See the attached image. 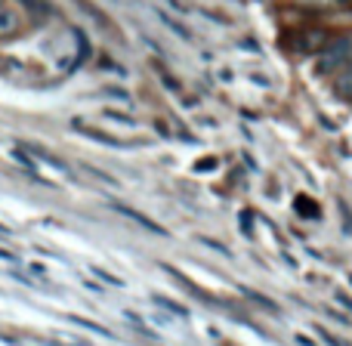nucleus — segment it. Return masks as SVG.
Returning <instances> with one entry per match:
<instances>
[{
  "instance_id": "nucleus-1",
  "label": "nucleus",
  "mask_w": 352,
  "mask_h": 346,
  "mask_svg": "<svg viewBox=\"0 0 352 346\" xmlns=\"http://www.w3.org/2000/svg\"><path fill=\"white\" fill-rule=\"evenodd\" d=\"M352 56V34H337L334 41L324 43L322 56H318V74H331L340 72Z\"/></svg>"
},
{
  "instance_id": "nucleus-2",
  "label": "nucleus",
  "mask_w": 352,
  "mask_h": 346,
  "mask_svg": "<svg viewBox=\"0 0 352 346\" xmlns=\"http://www.w3.org/2000/svg\"><path fill=\"white\" fill-rule=\"evenodd\" d=\"M111 210H118L121 217H127V219H133L136 226H142L146 232H152V235H167V229H161L155 219H148L146 213H140V210H133V207H127V204H121V201H111Z\"/></svg>"
},
{
  "instance_id": "nucleus-3",
  "label": "nucleus",
  "mask_w": 352,
  "mask_h": 346,
  "mask_svg": "<svg viewBox=\"0 0 352 346\" xmlns=\"http://www.w3.org/2000/svg\"><path fill=\"white\" fill-rule=\"evenodd\" d=\"M161 269H164V272H167V275H173V279H176V281H179V285H182V288H186V291H188V294H192V297L204 300V303H207V306H217V300H213V297H210V294H204V291H201V288H198V285H192V281H188V279H186V275H182V272H179V269H173V266H170V263H161Z\"/></svg>"
},
{
  "instance_id": "nucleus-4",
  "label": "nucleus",
  "mask_w": 352,
  "mask_h": 346,
  "mask_svg": "<svg viewBox=\"0 0 352 346\" xmlns=\"http://www.w3.org/2000/svg\"><path fill=\"white\" fill-rule=\"evenodd\" d=\"M74 127H78V133H84L87 140H96V142H102V146H111V149H130V146H133V142H124V140H118V136L99 133V130L87 127V124H80V121H74Z\"/></svg>"
},
{
  "instance_id": "nucleus-5",
  "label": "nucleus",
  "mask_w": 352,
  "mask_h": 346,
  "mask_svg": "<svg viewBox=\"0 0 352 346\" xmlns=\"http://www.w3.org/2000/svg\"><path fill=\"white\" fill-rule=\"evenodd\" d=\"M238 291H241L248 300H254L256 306H263V310H266V312H272V316H281V306H278V303H272V300H269V297H263V294H256L254 288H244V285H241V288H238Z\"/></svg>"
},
{
  "instance_id": "nucleus-6",
  "label": "nucleus",
  "mask_w": 352,
  "mask_h": 346,
  "mask_svg": "<svg viewBox=\"0 0 352 346\" xmlns=\"http://www.w3.org/2000/svg\"><path fill=\"white\" fill-rule=\"evenodd\" d=\"M294 207H297L300 217H309V219H318L322 217V207L316 204V201L309 198V195H297V201H294Z\"/></svg>"
},
{
  "instance_id": "nucleus-7",
  "label": "nucleus",
  "mask_w": 352,
  "mask_h": 346,
  "mask_svg": "<svg viewBox=\"0 0 352 346\" xmlns=\"http://www.w3.org/2000/svg\"><path fill=\"white\" fill-rule=\"evenodd\" d=\"M152 303H155V306H161V310H167V312H173L176 318H186V322H188V318H192V312H188L186 306H176L170 297H161V294H155V297H152Z\"/></svg>"
},
{
  "instance_id": "nucleus-8",
  "label": "nucleus",
  "mask_w": 352,
  "mask_h": 346,
  "mask_svg": "<svg viewBox=\"0 0 352 346\" xmlns=\"http://www.w3.org/2000/svg\"><path fill=\"white\" fill-rule=\"evenodd\" d=\"M28 152H34V158H41V161H47L53 171H59V173H65V176H72V167L65 164V161H59V158H53V155H47L43 149H37V146H28Z\"/></svg>"
},
{
  "instance_id": "nucleus-9",
  "label": "nucleus",
  "mask_w": 352,
  "mask_h": 346,
  "mask_svg": "<svg viewBox=\"0 0 352 346\" xmlns=\"http://www.w3.org/2000/svg\"><path fill=\"white\" fill-rule=\"evenodd\" d=\"M158 19H161V22H164V25H167V28H170V31H173V34H176V37H182V41H192V31H188V28H186V25H179V22H176V19L170 16V12L158 10Z\"/></svg>"
},
{
  "instance_id": "nucleus-10",
  "label": "nucleus",
  "mask_w": 352,
  "mask_h": 346,
  "mask_svg": "<svg viewBox=\"0 0 352 346\" xmlns=\"http://www.w3.org/2000/svg\"><path fill=\"white\" fill-rule=\"evenodd\" d=\"M337 93L340 96H352V56H349V62L340 68V78H337Z\"/></svg>"
},
{
  "instance_id": "nucleus-11",
  "label": "nucleus",
  "mask_w": 352,
  "mask_h": 346,
  "mask_svg": "<svg viewBox=\"0 0 352 346\" xmlns=\"http://www.w3.org/2000/svg\"><path fill=\"white\" fill-rule=\"evenodd\" d=\"M19 28V19L10 6H0V34H12Z\"/></svg>"
},
{
  "instance_id": "nucleus-12",
  "label": "nucleus",
  "mask_w": 352,
  "mask_h": 346,
  "mask_svg": "<svg viewBox=\"0 0 352 346\" xmlns=\"http://www.w3.org/2000/svg\"><path fill=\"white\" fill-rule=\"evenodd\" d=\"M74 41H78V56H74V68H78L90 56V41H87V34L80 28H74Z\"/></svg>"
},
{
  "instance_id": "nucleus-13",
  "label": "nucleus",
  "mask_w": 352,
  "mask_h": 346,
  "mask_svg": "<svg viewBox=\"0 0 352 346\" xmlns=\"http://www.w3.org/2000/svg\"><path fill=\"white\" fill-rule=\"evenodd\" d=\"M72 325H80V328H87V331H93V334H99V337H111V331H105L102 325H96V322H87V318H80V316H65Z\"/></svg>"
},
{
  "instance_id": "nucleus-14",
  "label": "nucleus",
  "mask_w": 352,
  "mask_h": 346,
  "mask_svg": "<svg viewBox=\"0 0 352 346\" xmlns=\"http://www.w3.org/2000/svg\"><path fill=\"white\" fill-rule=\"evenodd\" d=\"M19 3H25L31 12H41V16H50V12H53V6H50L47 0H19Z\"/></svg>"
},
{
  "instance_id": "nucleus-15",
  "label": "nucleus",
  "mask_w": 352,
  "mask_h": 346,
  "mask_svg": "<svg viewBox=\"0 0 352 346\" xmlns=\"http://www.w3.org/2000/svg\"><path fill=\"white\" fill-rule=\"evenodd\" d=\"M198 241L204 244V248H210V250H217L219 257H232L229 254V248H226V244H219V241H213V238H207V235H198Z\"/></svg>"
},
{
  "instance_id": "nucleus-16",
  "label": "nucleus",
  "mask_w": 352,
  "mask_h": 346,
  "mask_svg": "<svg viewBox=\"0 0 352 346\" xmlns=\"http://www.w3.org/2000/svg\"><path fill=\"white\" fill-rule=\"evenodd\" d=\"M337 210H340V217H343V226H346V235L352 238V210H349V204H346V201H337Z\"/></svg>"
},
{
  "instance_id": "nucleus-17",
  "label": "nucleus",
  "mask_w": 352,
  "mask_h": 346,
  "mask_svg": "<svg viewBox=\"0 0 352 346\" xmlns=\"http://www.w3.org/2000/svg\"><path fill=\"white\" fill-rule=\"evenodd\" d=\"M217 167H219L217 158H201V161H195L192 171H195V173H207V171H217Z\"/></svg>"
},
{
  "instance_id": "nucleus-18",
  "label": "nucleus",
  "mask_w": 352,
  "mask_h": 346,
  "mask_svg": "<svg viewBox=\"0 0 352 346\" xmlns=\"http://www.w3.org/2000/svg\"><path fill=\"white\" fill-rule=\"evenodd\" d=\"M93 275H99V279L105 281V285H115V288H124V279H115L111 272H105V269H99V266H93Z\"/></svg>"
},
{
  "instance_id": "nucleus-19",
  "label": "nucleus",
  "mask_w": 352,
  "mask_h": 346,
  "mask_svg": "<svg viewBox=\"0 0 352 346\" xmlns=\"http://www.w3.org/2000/svg\"><path fill=\"white\" fill-rule=\"evenodd\" d=\"M318 337H322V340L328 343V346H349L346 340H340V337H334V334H331L328 328H322V325H318Z\"/></svg>"
},
{
  "instance_id": "nucleus-20",
  "label": "nucleus",
  "mask_w": 352,
  "mask_h": 346,
  "mask_svg": "<svg viewBox=\"0 0 352 346\" xmlns=\"http://www.w3.org/2000/svg\"><path fill=\"white\" fill-rule=\"evenodd\" d=\"M105 118H111V121H118V124H136L130 115H121V111H111V109H105Z\"/></svg>"
},
{
  "instance_id": "nucleus-21",
  "label": "nucleus",
  "mask_w": 352,
  "mask_h": 346,
  "mask_svg": "<svg viewBox=\"0 0 352 346\" xmlns=\"http://www.w3.org/2000/svg\"><path fill=\"white\" fill-rule=\"evenodd\" d=\"M238 219H241V232H244V235H254V229H250V213L248 210H241V213H238Z\"/></svg>"
},
{
  "instance_id": "nucleus-22",
  "label": "nucleus",
  "mask_w": 352,
  "mask_h": 346,
  "mask_svg": "<svg viewBox=\"0 0 352 346\" xmlns=\"http://www.w3.org/2000/svg\"><path fill=\"white\" fill-rule=\"evenodd\" d=\"M334 300H337V303H340L343 306V310H346V312H352V300L346 297V294H343V291H334Z\"/></svg>"
},
{
  "instance_id": "nucleus-23",
  "label": "nucleus",
  "mask_w": 352,
  "mask_h": 346,
  "mask_svg": "<svg viewBox=\"0 0 352 346\" xmlns=\"http://www.w3.org/2000/svg\"><path fill=\"white\" fill-rule=\"evenodd\" d=\"M158 72H161V68H158ZM161 80H164V84H167V90H173V93L179 90V84H176V80H173V78H170V74H167V72H161Z\"/></svg>"
},
{
  "instance_id": "nucleus-24",
  "label": "nucleus",
  "mask_w": 352,
  "mask_h": 346,
  "mask_svg": "<svg viewBox=\"0 0 352 346\" xmlns=\"http://www.w3.org/2000/svg\"><path fill=\"white\" fill-rule=\"evenodd\" d=\"M297 343H300V346H316V340H309L306 334H297Z\"/></svg>"
},
{
  "instance_id": "nucleus-25",
  "label": "nucleus",
  "mask_w": 352,
  "mask_h": 346,
  "mask_svg": "<svg viewBox=\"0 0 352 346\" xmlns=\"http://www.w3.org/2000/svg\"><path fill=\"white\" fill-rule=\"evenodd\" d=\"M0 260H12V263H16V254H10V250H0Z\"/></svg>"
},
{
  "instance_id": "nucleus-26",
  "label": "nucleus",
  "mask_w": 352,
  "mask_h": 346,
  "mask_svg": "<svg viewBox=\"0 0 352 346\" xmlns=\"http://www.w3.org/2000/svg\"><path fill=\"white\" fill-rule=\"evenodd\" d=\"M0 238H10V229H6V226H0Z\"/></svg>"
},
{
  "instance_id": "nucleus-27",
  "label": "nucleus",
  "mask_w": 352,
  "mask_h": 346,
  "mask_svg": "<svg viewBox=\"0 0 352 346\" xmlns=\"http://www.w3.org/2000/svg\"><path fill=\"white\" fill-rule=\"evenodd\" d=\"M349 285H352V275H349Z\"/></svg>"
}]
</instances>
